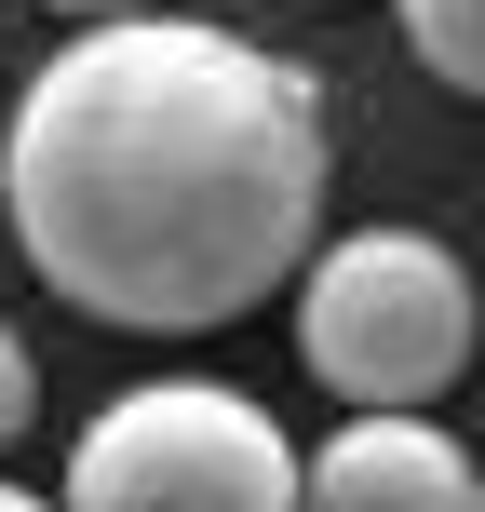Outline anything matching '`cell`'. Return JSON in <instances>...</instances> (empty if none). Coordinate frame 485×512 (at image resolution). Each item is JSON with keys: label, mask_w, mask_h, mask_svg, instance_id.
I'll return each mask as SVG.
<instances>
[{"label": "cell", "mask_w": 485, "mask_h": 512, "mask_svg": "<svg viewBox=\"0 0 485 512\" xmlns=\"http://www.w3.org/2000/svg\"><path fill=\"white\" fill-rule=\"evenodd\" d=\"M324 81L203 14L81 27L0 135L14 256L122 337H216L324 256Z\"/></svg>", "instance_id": "cell-1"}, {"label": "cell", "mask_w": 485, "mask_h": 512, "mask_svg": "<svg viewBox=\"0 0 485 512\" xmlns=\"http://www.w3.org/2000/svg\"><path fill=\"white\" fill-rule=\"evenodd\" d=\"M472 337H485V297H472L459 243H432V230L378 216V230H337L297 270V364L351 418H432L472 378Z\"/></svg>", "instance_id": "cell-2"}, {"label": "cell", "mask_w": 485, "mask_h": 512, "mask_svg": "<svg viewBox=\"0 0 485 512\" xmlns=\"http://www.w3.org/2000/svg\"><path fill=\"white\" fill-rule=\"evenodd\" d=\"M297 486L310 445L230 378H135L68 445V512H297Z\"/></svg>", "instance_id": "cell-3"}, {"label": "cell", "mask_w": 485, "mask_h": 512, "mask_svg": "<svg viewBox=\"0 0 485 512\" xmlns=\"http://www.w3.org/2000/svg\"><path fill=\"white\" fill-rule=\"evenodd\" d=\"M297 512H485V459L445 418H337L310 445Z\"/></svg>", "instance_id": "cell-4"}, {"label": "cell", "mask_w": 485, "mask_h": 512, "mask_svg": "<svg viewBox=\"0 0 485 512\" xmlns=\"http://www.w3.org/2000/svg\"><path fill=\"white\" fill-rule=\"evenodd\" d=\"M391 14H405V54L445 95H485V0H391Z\"/></svg>", "instance_id": "cell-5"}, {"label": "cell", "mask_w": 485, "mask_h": 512, "mask_svg": "<svg viewBox=\"0 0 485 512\" xmlns=\"http://www.w3.org/2000/svg\"><path fill=\"white\" fill-rule=\"evenodd\" d=\"M41 418V364H27V337L0 324V459H14V432Z\"/></svg>", "instance_id": "cell-6"}, {"label": "cell", "mask_w": 485, "mask_h": 512, "mask_svg": "<svg viewBox=\"0 0 485 512\" xmlns=\"http://www.w3.org/2000/svg\"><path fill=\"white\" fill-rule=\"evenodd\" d=\"M41 14L81 41V27H135V14H162V0H41Z\"/></svg>", "instance_id": "cell-7"}, {"label": "cell", "mask_w": 485, "mask_h": 512, "mask_svg": "<svg viewBox=\"0 0 485 512\" xmlns=\"http://www.w3.org/2000/svg\"><path fill=\"white\" fill-rule=\"evenodd\" d=\"M0 512H68V499H41V486H14V472H0Z\"/></svg>", "instance_id": "cell-8"}]
</instances>
